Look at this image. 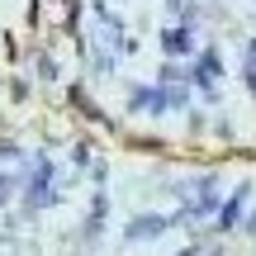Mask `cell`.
<instances>
[{
	"label": "cell",
	"mask_w": 256,
	"mask_h": 256,
	"mask_svg": "<svg viewBox=\"0 0 256 256\" xmlns=\"http://www.w3.org/2000/svg\"><path fill=\"white\" fill-rule=\"evenodd\" d=\"M52 162L48 156H34V176H28V185H24V214H38V209H48V204H57V185H52Z\"/></svg>",
	"instance_id": "obj_1"
},
{
	"label": "cell",
	"mask_w": 256,
	"mask_h": 256,
	"mask_svg": "<svg viewBox=\"0 0 256 256\" xmlns=\"http://www.w3.org/2000/svg\"><path fill=\"white\" fill-rule=\"evenodd\" d=\"M171 223H176L171 214H138V218L128 223V242H152V238H162Z\"/></svg>",
	"instance_id": "obj_2"
},
{
	"label": "cell",
	"mask_w": 256,
	"mask_h": 256,
	"mask_svg": "<svg viewBox=\"0 0 256 256\" xmlns=\"http://www.w3.org/2000/svg\"><path fill=\"white\" fill-rule=\"evenodd\" d=\"M166 104H171V95H162V90H133V110H147V114H162Z\"/></svg>",
	"instance_id": "obj_3"
},
{
	"label": "cell",
	"mask_w": 256,
	"mask_h": 256,
	"mask_svg": "<svg viewBox=\"0 0 256 256\" xmlns=\"http://www.w3.org/2000/svg\"><path fill=\"white\" fill-rule=\"evenodd\" d=\"M247 194H252V190L242 185V190H238V194L228 200V209H218V232H223V228H232V218L242 214V204H247Z\"/></svg>",
	"instance_id": "obj_4"
},
{
	"label": "cell",
	"mask_w": 256,
	"mask_h": 256,
	"mask_svg": "<svg viewBox=\"0 0 256 256\" xmlns=\"http://www.w3.org/2000/svg\"><path fill=\"white\" fill-rule=\"evenodd\" d=\"M166 52H190V34H180V28L166 34Z\"/></svg>",
	"instance_id": "obj_5"
},
{
	"label": "cell",
	"mask_w": 256,
	"mask_h": 256,
	"mask_svg": "<svg viewBox=\"0 0 256 256\" xmlns=\"http://www.w3.org/2000/svg\"><path fill=\"white\" fill-rule=\"evenodd\" d=\"M10 190H14V176H0V204H10Z\"/></svg>",
	"instance_id": "obj_6"
}]
</instances>
